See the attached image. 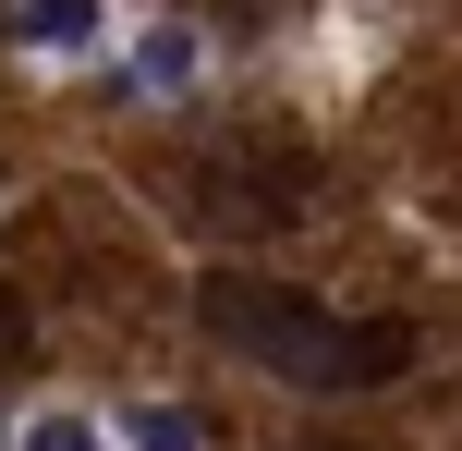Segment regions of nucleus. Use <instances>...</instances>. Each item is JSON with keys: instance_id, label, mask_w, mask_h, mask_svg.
I'll return each instance as SVG.
<instances>
[{"instance_id": "nucleus-3", "label": "nucleus", "mask_w": 462, "mask_h": 451, "mask_svg": "<svg viewBox=\"0 0 462 451\" xmlns=\"http://www.w3.org/2000/svg\"><path fill=\"white\" fill-rule=\"evenodd\" d=\"M97 24H110L97 0H24V13H13V37L37 49V61H73V49H97Z\"/></svg>"}, {"instance_id": "nucleus-5", "label": "nucleus", "mask_w": 462, "mask_h": 451, "mask_svg": "<svg viewBox=\"0 0 462 451\" xmlns=\"http://www.w3.org/2000/svg\"><path fill=\"white\" fill-rule=\"evenodd\" d=\"M24 451H110V428H97V415H37Z\"/></svg>"}, {"instance_id": "nucleus-4", "label": "nucleus", "mask_w": 462, "mask_h": 451, "mask_svg": "<svg viewBox=\"0 0 462 451\" xmlns=\"http://www.w3.org/2000/svg\"><path fill=\"white\" fill-rule=\"evenodd\" d=\"M110 451H195V415H183V403H134V415L110 428Z\"/></svg>"}, {"instance_id": "nucleus-2", "label": "nucleus", "mask_w": 462, "mask_h": 451, "mask_svg": "<svg viewBox=\"0 0 462 451\" xmlns=\"http://www.w3.org/2000/svg\"><path fill=\"white\" fill-rule=\"evenodd\" d=\"M195 73H208V37H195V24L171 13V24H146V37H134V61H122V86H134V98H183Z\"/></svg>"}, {"instance_id": "nucleus-1", "label": "nucleus", "mask_w": 462, "mask_h": 451, "mask_svg": "<svg viewBox=\"0 0 462 451\" xmlns=\"http://www.w3.org/2000/svg\"><path fill=\"white\" fill-rule=\"evenodd\" d=\"M208 330L231 354H255L268 379H292V390H365V379L402 366L390 330H353V317L304 305V293H268V281H208Z\"/></svg>"}]
</instances>
